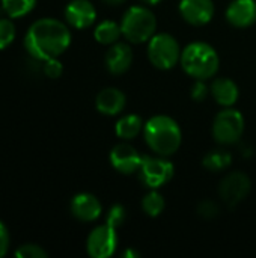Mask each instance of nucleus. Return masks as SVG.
<instances>
[{
	"instance_id": "1",
	"label": "nucleus",
	"mask_w": 256,
	"mask_h": 258,
	"mask_svg": "<svg viewBox=\"0 0 256 258\" xmlns=\"http://www.w3.org/2000/svg\"><path fill=\"white\" fill-rule=\"evenodd\" d=\"M71 44V32L56 18L36 20L24 35V48L35 60L60 57Z\"/></svg>"
},
{
	"instance_id": "2",
	"label": "nucleus",
	"mask_w": 256,
	"mask_h": 258,
	"mask_svg": "<svg viewBox=\"0 0 256 258\" xmlns=\"http://www.w3.org/2000/svg\"><path fill=\"white\" fill-rule=\"evenodd\" d=\"M143 138L154 154L164 157L175 154L183 142L178 122L167 115L151 116L143 125Z\"/></svg>"
},
{
	"instance_id": "3",
	"label": "nucleus",
	"mask_w": 256,
	"mask_h": 258,
	"mask_svg": "<svg viewBox=\"0 0 256 258\" xmlns=\"http://www.w3.org/2000/svg\"><path fill=\"white\" fill-rule=\"evenodd\" d=\"M180 63L186 74L195 80H208L217 74L220 57L213 45L204 41H195L184 47Z\"/></svg>"
},
{
	"instance_id": "4",
	"label": "nucleus",
	"mask_w": 256,
	"mask_h": 258,
	"mask_svg": "<svg viewBox=\"0 0 256 258\" xmlns=\"http://www.w3.org/2000/svg\"><path fill=\"white\" fill-rule=\"evenodd\" d=\"M157 29V18L146 6H131L125 11L121 20L122 36L131 44L148 42Z\"/></svg>"
},
{
	"instance_id": "5",
	"label": "nucleus",
	"mask_w": 256,
	"mask_h": 258,
	"mask_svg": "<svg viewBox=\"0 0 256 258\" xmlns=\"http://www.w3.org/2000/svg\"><path fill=\"white\" fill-rule=\"evenodd\" d=\"M181 47L169 33H155L148 41V59L158 70H172L181 60Z\"/></svg>"
},
{
	"instance_id": "6",
	"label": "nucleus",
	"mask_w": 256,
	"mask_h": 258,
	"mask_svg": "<svg viewBox=\"0 0 256 258\" xmlns=\"http://www.w3.org/2000/svg\"><path fill=\"white\" fill-rule=\"evenodd\" d=\"M244 132V116L234 107H225L213 122V138L220 145L237 144Z\"/></svg>"
},
{
	"instance_id": "7",
	"label": "nucleus",
	"mask_w": 256,
	"mask_h": 258,
	"mask_svg": "<svg viewBox=\"0 0 256 258\" xmlns=\"http://www.w3.org/2000/svg\"><path fill=\"white\" fill-rule=\"evenodd\" d=\"M140 181L149 189H160L167 184L175 174V166L164 156H146L139 168Z\"/></svg>"
},
{
	"instance_id": "8",
	"label": "nucleus",
	"mask_w": 256,
	"mask_h": 258,
	"mask_svg": "<svg viewBox=\"0 0 256 258\" xmlns=\"http://www.w3.org/2000/svg\"><path fill=\"white\" fill-rule=\"evenodd\" d=\"M118 246V234L116 228L109 224L98 225L91 231L86 240V251L92 258L112 257Z\"/></svg>"
},
{
	"instance_id": "9",
	"label": "nucleus",
	"mask_w": 256,
	"mask_h": 258,
	"mask_svg": "<svg viewBox=\"0 0 256 258\" xmlns=\"http://www.w3.org/2000/svg\"><path fill=\"white\" fill-rule=\"evenodd\" d=\"M252 187L250 178L243 172H232L222 178L219 184V195L229 207L238 206L249 195Z\"/></svg>"
},
{
	"instance_id": "10",
	"label": "nucleus",
	"mask_w": 256,
	"mask_h": 258,
	"mask_svg": "<svg viewBox=\"0 0 256 258\" xmlns=\"http://www.w3.org/2000/svg\"><path fill=\"white\" fill-rule=\"evenodd\" d=\"M142 160L143 157L137 153V150L125 142L115 145L113 150L110 151L112 166L124 175H131L137 172L142 165Z\"/></svg>"
},
{
	"instance_id": "11",
	"label": "nucleus",
	"mask_w": 256,
	"mask_h": 258,
	"mask_svg": "<svg viewBox=\"0 0 256 258\" xmlns=\"http://www.w3.org/2000/svg\"><path fill=\"white\" fill-rule=\"evenodd\" d=\"M213 0H181L180 14L192 26H205L214 17Z\"/></svg>"
},
{
	"instance_id": "12",
	"label": "nucleus",
	"mask_w": 256,
	"mask_h": 258,
	"mask_svg": "<svg viewBox=\"0 0 256 258\" xmlns=\"http://www.w3.org/2000/svg\"><path fill=\"white\" fill-rule=\"evenodd\" d=\"M65 20L74 29H88L97 20V9L89 0H71L65 8Z\"/></svg>"
},
{
	"instance_id": "13",
	"label": "nucleus",
	"mask_w": 256,
	"mask_h": 258,
	"mask_svg": "<svg viewBox=\"0 0 256 258\" xmlns=\"http://www.w3.org/2000/svg\"><path fill=\"white\" fill-rule=\"evenodd\" d=\"M69 210H71V215L77 221L94 222L100 218V215L103 212V206L95 195L88 194V192H81V194H77L71 200Z\"/></svg>"
},
{
	"instance_id": "14",
	"label": "nucleus",
	"mask_w": 256,
	"mask_h": 258,
	"mask_svg": "<svg viewBox=\"0 0 256 258\" xmlns=\"http://www.w3.org/2000/svg\"><path fill=\"white\" fill-rule=\"evenodd\" d=\"M226 21L237 29H247L256 23V0H232L225 12Z\"/></svg>"
},
{
	"instance_id": "15",
	"label": "nucleus",
	"mask_w": 256,
	"mask_h": 258,
	"mask_svg": "<svg viewBox=\"0 0 256 258\" xmlns=\"http://www.w3.org/2000/svg\"><path fill=\"white\" fill-rule=\"evenodd\" d=\"M106 68L110 74L119 76L130 70L133 63V50L127 42H115L109 45V50L104 56Z\"/></svg>"
},
{
	"instance_id": "16",
	"label": "nucleus",
	"mask_w": 256,
	"mask_h": 258,
	"mask_svg": "<svg viewBox=\"0 0 256 258\" xmlns=\"http://www.w3.org/2000/svg\"><path fill=\"white\" fill-rule=\"evenodd\" d=\"M127 104L125 94L118 88H104L98 92L95 98L97 110L106 116H116L119 115Z\"/></svg>"
},
{
	"instance_id": "17",
	"label": "nucleus",
	"mask_w": 256,
	"mask_h": 258,
	"mask_svg": "<svg viewBox=\"0 0 256 258\" xmlns=\"http://www.w3.org/2000/svg\"><path fill=\"white\" fill-rule=\"evenodd\" d=\"M210 91H211V95L216 100V103L220 104L222 107H232L240 97L237 83L228 77L214 79L210 86Z\"/></svg>"
},
{
	"instance_id": "18",
	"label": "nucleus",
	"mask_w": 256,
	"mask_h": 258,
	"mask_svg": "<svg viewBox=\"0 0 256 258\" xmlns=\"http://www.w3.org/2000/svg\"><path fill=\"white\" fill-rule=\"evenodd\" d=\"M143 125L145 122L139 115L136 113L124 115L116 121L115 133L122 141H131L143 132Z\"/></svg>"
},
{
	"instance_id": "19",
	"label": "nucleus",
	"mask_w": 256,
	"mask_h": 258,
	"mask_svg": "<svg viewBox=\"0 0 256 258\" xmlns=\"http://www.w3.org/2000/svg\"><path fill=\"white\" fill-rule=\"evenodd\" d=\"M232 163V154L225 148H216L205 154L202 165L211 172H223Z\"/></svg>"
},
{
	"instance_id": "20",
	"label": "nucleus",
	"mask_w": 256,
	"mask_h": 258,
	"mask_svg": "<svg viewBox=\"0 0 256 258\" xmlns=\"http://www.w3.org/2000/svg\"><path fill=\"white\" fill-rule=\"evenodd\" d=\"M121 36H122L121 24H118L116 21H112V20L101 21L94 30V38L97 39V42H100L103 45H112V44L118 42Z\"/></svg>"
},
{
	"instance_id": "21",
	"label": "nucleus",
	"mask_w": 256,
	"mask_h": 258,
	"mask_svg": "<svg viewBox=\"0 0 256 258\" xmlns=\"http://www.w3.org/2000/svg\"><path fill=\"white\" fill-rule=\"evenodd\" d=\"M166 207V201L163 195L158 192V189H151L143 198H142V210L145 215L151 218H157L163 213Z\"/></svg>"
},
{
	"instance_id": "22",
	"label": "nucleus",
	"mask_w": 256,
	"mask_h": 258,
	"mask_svg": "<svg viewBox=\"0 0 256 258\" xmlns=\"http://www.w3.org/2000/svg\"><path fill=\"white\" fill-rule=\"evenodd\" d=\"M5 14L11 18H21L33 11L36 0H0Z\"/></svg>"
},
{
	"instance_id": "23",
	"label": "nucleus",
	"mask_w": 256,
	"mask_h": 258,
	"mask_svg": "<svg viewBox=\"0 0 256 258\" xmlns=\"http://www.w3.org/2000/svg\"><path fill=\"white\" fill-rule=\"evenodd\" d=\"M17 36V29L11 18H0V50L9 47Z\"/></svg>"
},
{
	"instance_id": "24",
	"label": "nucleus",
	"mask_w": 256,
	"mask_h": 258,
	"mask_svg": "<svg viewBox=\"0 0 256 258\" xmlns=\"http://www.w3.org/2000/svg\"><path fill=\"white\" fill-rule=\"evenodd\" d=\"M127 221V210L122 204H113L109 212H107V219H106V224H109L110 227L113 228H119L125 224Z\"/></svg>"
},
{
	"instance_id": "25",
	"label": "nucleus",
	"mask_w": 256,
	"mask_h": 258,
	"mask_svg": "<svg viewBox=\"0 0 256 258\" xmlns=\"http://www.w3.org/2000/svg\"><path fill=\"white\" fill-rule=\"evenodd\" d=\"M48 255L44 248H41L39 245L35 243H26L21 245L17 251H15V257L18 258H45Z\"/></svg>"
},
{
	"instance_id": "26",
	"label": "nucleus",
	"mask_w": 256,
	"mask_h": 258,
	"mask_svg": "<svg viewBox=\"0 0 256 258\" xmlns=\"http://www.w3.org/2000/svg\"><path fill=\"white\" fill-rule=\"evenodd\" d=\"M42 70H44V74L48 79H59L62 76V73H63V65L59 60V57H53V59L44 60Z\"/></svg>"
},
{
	"instance_id": "27",
	"label": "nucleus",
	"mask_w": 256,
	"mask_h": 258,
	"mask_svg": "<svg viewBox=\"0 0 256 258\" xmlns=\"http://www.w3.org/2000/svg\"><path fill=\"white\" fill-rule=\"evenodd\" d=\"M219 206L211 200H204L198 204V215L204 219H214L219 215Z\"/></svg>"
},
{
	"instance_id": "28",
	"label": "nucleus",
	"mask_w": 256,
	"mask_h": 258,
	"mask_svg": "<svg viewBox=\"0 0 256 258\" xmlns=\"http://www.w3.org/2000/svg\"><path fill=\"white\" fill-rule=\"evenodd\" d=\"M205 82H207V80H195V83H193V86H192V89H190V97H192L195 101H198V103L204 101V100L208 97V94L211 92Z\"/></svg>"
},
{
	"instance_id": "29",
	"label": "nucleus",
	"mask_w": 256,
	"mask_h": 258,
	"mask_svg": "<svg viewBox=\"0 0 256 258\" xmlns=\"http://www.w3.org/2000/svg\"><path fill=\"white\" fill-rule=\"evenodd\" d=\"M11 245V239H9V231L6 228V225L0 221V258L5 257L8 254Z\"/></svg>"
},
{
	"instance_id": "30",
	"label": "nucleus",
	"mask_w": 256,
	"mask_h": 258,
	"mask_svg": "<svg viewBox=\"0 0 256 258\" xmlns=\"http://www.w3.org/2000/svg\"><path fill=\"white\" fill-rule=\"evenodd\" d=\"M122 257L124 258H137V257H140V254H139L136 249H131V248H128V249H125V251L122 252Z\"/></svg>"
},
{
	"instance_id": "31",
	"label": "nucleus",
	"mask_w": 256,
	"mask_h": 258,
	"mask_svg": "<svg viewBox=\"0 0 256 258\" xmlns=\"http://www.w3.org/2000/svg\"><path fill=\"white\" fill-rule=\"evenodd\" d=\"M106 5H110V6H119L122 3H125L127 0H103Z\"/></svg>"
},
{
	"instance_id": "32",
	"label": "nucleus",
	"mask_w": 256,
	"mask_h": 258,
	"mask_svg": "<svg viewBox=\"0 0 256 258\" xmlns=\"http://www.w3.org/2000/svg\"><path fill=\"white\" fill-rule=\"evenodd\" d=\"M140 2H143L145 5H157V3H160L163 0H140Z\"/></svg>"
}]
</instances>
